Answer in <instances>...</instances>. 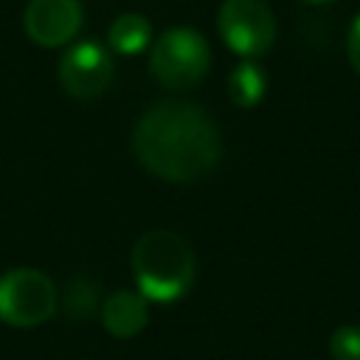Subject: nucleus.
Instances as JSON below:
<instances>
[{
	"instance_id": "nucleus-1",
	"label": "nucleus",
	"mask_w": 360,
	"mask_h": 360,
	"mask_svg": "<svg viewBox=\"0 0 360 360\" xmlns=\"http://www.w3.org/2000/svg\"><path fill=\"white\" fill-rule=\"evenodd\" d=\"M132 152L146 172L169 183H194L219 163L222 138L202 107L160 101L138 118Z\"/></svg>"
},
{
	"instance_id": "nucleus-2",
	"label": "nucleus",
	"mask_w": 360,
	"mask_h": 360,
	"mask_svg": "<svg viewBox=\"0 0 360 360\" xmlns=\"http://www.w3.org/2000/svg\"><path fill=\"white\" fill-rule=\"evenodd\" d=\"M132 276L146 301L172 304L183 298L197 276V256L186 236L169 228L146 231L132 248Z\"/></svg>"
},
{
	"instance_id": "nucleus-3",
	"label": "nucleus",
	"mask_w": 360,
	"mask_h": 360,
	"mask_svg": "<svg viewBox=\"0 0 360 360\" xmlns=\"http://www.w3.org/2000/svg\"><path fill=\"white\" fill-rule=\"evenodd\" d=\"M208 62L211 48L205 37L186 25L166 28L149 51V70L169 90H188L202 82V76L208 73Z\"/></svg>"
},
{
	"instance_id": "nucleus-4",
	"label": "nucleus",
	"mask_w": 360,
	"mask_h": 360,
	"mask_svg": "<svg viewBox=\"0 0 360 360\" xmlns=\"http://www.w3.org/2000/svg\"><path fill=\"white\" fill-rule=\"evenodd\" d=\"M53 281L34 267H14L0 276V321L11 326H37L56 312Z\"/></svg>"
},
{
	"instance_id": "nucleus-5",
	"label": "nucleus",
	"mask_w": 360,
	"mask_h": 360,
	"mask_svg": "<svg viewBox=\"0 0 360 360\" xmlns=\"http://www.w3.org/2000/svg\"><path fill=\"white\" fill-rule=\"evenodd\" d=\"M222 42L242 59H256L276 39V17L264 0H222L217 14Z\"/></svg>"
},
{
	"instance_id": "nucleus-6",
	"label": "nucleus",
	"mask_w": 360,
	"mask_h": 360,
	"mask_svg": "<svg viewBox=\"0 0 360 360\" xmlns=\"http://www.w3.org/2000/svg\"><path fill=\"white\" fill-rule=\"evenodd\" d=\"M115 65L104 45L87 39L70 45L59 59V82L68 96L73 98H96L112 82Z\"/></svg>"
},
{
	"instance_id": "nucleus-7",
	"label": "nucleus",
	"mask_w": 360,
	"mask_h": 360,
	"mask_svg": "<svg viewBox=\"0 0 360 360\" xmlns=\"http://www.w3.org/2000/svg\"><path fill=\"white\" fill-rule=\"evenodd\" d=\"M84 11L79 0H28L22 11V28L31 42L42 48L68 45L82 28Z\"/></svg>"
},
{
	"instance_id": "nucleus-8",
	"label": "nucleus",
	"mask_w": 360,
	"mask_h": 360,
	"mask_svg": "<svg viewBox=\"0 0 360 360\" xmlns=\"http://www.w3.org/2000/svg\"><path fill=\"white\" fill-rule=\"evenodd\" d=\"M149 321V301L135 290H118L101 304V323L112 338H135Z\"/></svg>"
},
{
	"instance_id": "nucleus-9",
	"label": "nucleus",
	"mask_w": 360,
	"mask_h": 360,
	"mask_svg": "<svg viewBox=\"0 0 360 360\" xmlns=\"http://www.w3.org/2000/svg\"><path fill=\"white\" fill-rule=\"evenodd\" d=\"M110 48L121 56H135L152 42V22L138 11H124L110 25Z\"/></svg>"
},
{
	"instance_id": "nucleus-10",
	"label": "nucleus",
	"mask_w": 360,
	"mask_h": 360,
	"mask_svg": "<svg viewBox=\"0 0 360 360\" xmlns=\"http://www.w3.org/2000/svg\"><path fill=\"white\" fill-rule=\"evenodd\" d=\"M264 90H267V76L250 59H245L242 65H236L231 70V76H228V96H231V101L236 107H245V110L248 107H256L264 98Z\"/></svg>"
},
{
	"instance_id": "nucleus-11",
	"label": "nucleus",
	"mask_w": 360,
	"mask_h": 360,
	"mask_svg": "<svg viewBox=\"0 0 360 360\" xmlns=\"http://www.w3.org/2000/svg\"><path fill=\"white\" fill-rule=\"evenodd\" d=\"M329 354L332 360H360V326H338L329 338Z\"/></svg>"
},
{
	"instance_id": "nucleus-12",
	"label": "nucleus",
	"mask_w": 360,
	"mask_h": 360,
	"mask_svg": "<svg viewBox=\"0 0 360 360\" xmlns=\"http://www.w3.org/2000/svg\"><path fill=\"white\" fill-rule=\"evenodd\" d=\"M96 301H98L96 284H90L87 278H76L70 284V292H65V309H70L79 318L87 315V312H93L96 309Z\"/></svg>"
},
{
	"instance_id": "nucleus-13",
	"label": "nucleus",
	"mask_w": 360,
	"mask_h": 360,
	"mask_svg": "<svg viewBox=\"0 0 360 360\" xmlns=\"http://www.w3.org/2000/svg\"><path fill=\"white\" fill-rule=\"evenodd\" d=\"M346 53H349V62H352L354 73L360 76V14L352 20V28H349V37H346Z\"/></svg>"
},
{
	"instance_id": "nucleus-14",
	"label": "nucleus",
	"mask_w": 360,
	"mask_h": 360,
	"mask_svg": "<svg viewBox=\"0 0 360 360\" xmlns=\"http://www.w3.org/2000/svg\"><path fill=\"white\" fill-rule=\"evenodd\" d=\"M307 3H315V6H323V3H335V0H307Z\"/></svg>"
}]
</instances>
